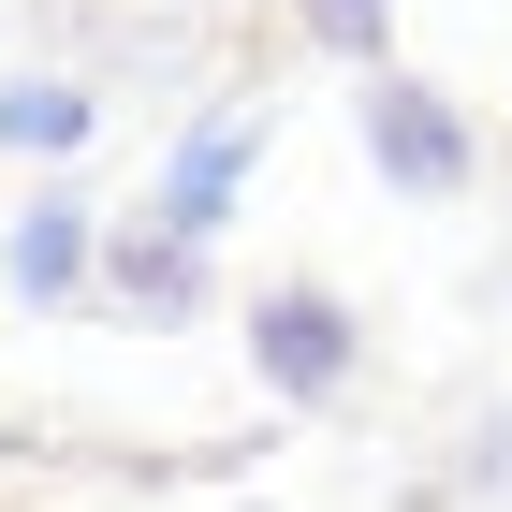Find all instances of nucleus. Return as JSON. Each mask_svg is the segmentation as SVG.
<instances>
[{"label":"nucleus","mask_w":512,"mask_h":512,"mask_svg":"<svg viewBox=\"0 0 512 512\" xmlns=\"http://www.w3.org/2000/svg\"><path fill=\"white\" fill-rule=\"evenodd\" d=\"M249 352H264L278 395H337L352 381V308H337V293H264V308H249Z\"/></svg>","instance_id":"1"},{"label":"nucleus","mask_w":512,"mask_h":512,"mask_svg":"<svg viewBox=\"0 0 512 512\" xmlns=\"http://www.w3.org/2000/svg\"><path fill=\"white\" fill-rule=\"evenodd\" d=\"M235 176H249V118H205L191 147L161 161V205H147V220H161V235H220V205H235Z\"/></svg>","instance_id":"2"},{"label":"nucleus","mask_w":512,"mask_h":512,"mask_svg":"<svg viewBox=\"0 0 512 512\" xmlns=\"http://www.w3.org/2000/svg\"><path fill=\"white\" fill-rule=\"evenodd\" d=\"M366 147H381L410 191H454V176H469V132L439 118L425 88H366Z\"/></svg>","instance_id":"3"},{"label":"nucleus","mask_w":512,"mask_h":512,"mask_svg":"<svg viewBox=\"0 0 512 512\" xmlns=\"http://www.w3.org/2000/svg\"><path fill=\"white\" fill-rule=\"evenodd\" d=\"M74 278H88V220H74V205H44L30 235H15V293H30V308H59Z\"/></svg>","instance_id":"4"},{"label":"nucleus","mask_w":512,"mask_h":512,"mask_svg":"<svg viewBox=\"0 0 512 512\" xmlns=\"http://www.w3.org/2000/svg\"><path fill=\"white\" fill-rule=\"evenodd\" d=\"M74 132H88L74 88H15V103H0V147H74Z\"/></svg>","instance_id":"5"},{"label":"nucleus","mask_w":512,"mask_h":512,"mask_svg":"<svg viewBox=\"0 0 512 512\" xmlns=\"http://www.w3.org/2000/svg\"><path fill=\"white\" fill-rule=\"evenodd\" d=\"M308 30L322 44H381V0H308Z\"/></svg>","instance_id":"6"}]
</instances>
